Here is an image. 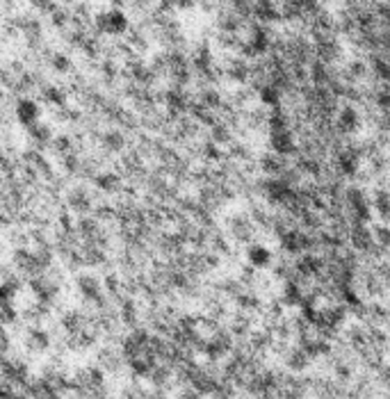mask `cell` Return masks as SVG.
<instances>
[{
    "mask_svg": "<svg viewBox=\"0 0 390 399\" xmlns=\"http://www.w3.org/2000/svg\"><path fill=\"white\" fill-rule=\"evenodd\" d=\"M16 116H19V121L23 126H32V123H37L39 121V108H37V103L30 101V99H23L16 103Z\"/></svg>",
    "mask_w": 390,
    "mask_h": 399,
    "instance_id": "cell-2",
    "label": "cell"
},
{
    "mask_svg": "<svg viewBox=\"0 0 390 399\" xmlns=\"http://www.w3.org/2000/svg\"><path fill=\"white\" fill-rule=\"evenodd\" d=\"M96 28L103 34H121L128 30V19H125L123 11L112 9V11H106V14L96 16Z\"/></svg>",
    "mask_w": 390,
    "mask_h": 399,
    "instance_id": "cell-1",
    "label": "cell"
},
{
    "mask_svg": "<svg viewBox=\"0 0 390 399\" xmlns=\"http://www.w3.org/2000/svg\"><path fill=\"white\" fill-rule=\"evenodd\" d=\"M249 263L254 267H258V269L267 267L272 263V251L267 249V246H260V244L251 246L249 249Z\"/></svg>",
    "mask_w": 390,
    "mask_h": 399,
    "instance_id": "cell-3",
    "label": "cell"
}]
</instances>
